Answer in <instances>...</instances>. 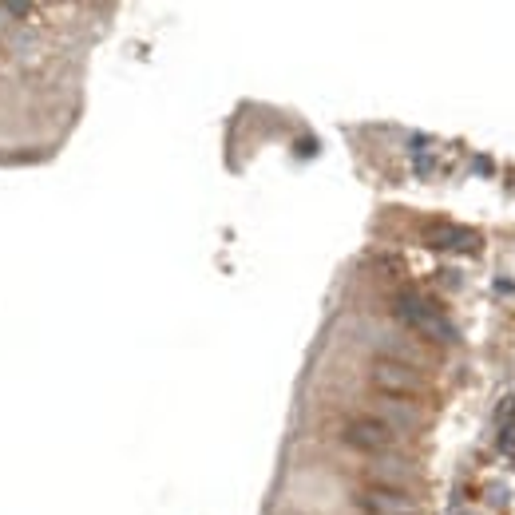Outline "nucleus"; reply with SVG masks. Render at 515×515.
I'll use <instances>...</instances> for the list:
<instances>
[{
	"label": "nucleus",
	"instance_id": "obj_1",
	"mask_svg": "<svg viewBox=\"0 0 515 515\" xmlns=\"http://www.w3.org/2000/svg\"><path fill=\"white\" fill-rule=\"evenodd\" d=\"M393 313L416 329V333H424V337H432V341H444V345H452L456 341V329L436 313V309L428 306L424 298H416V294H397L393 298Z\"/></svg>",
	"mask_w": 515,
	"mask_h": 515
},
{
	"label": "nucleus",
	"instance_id": "obj_2",
	"mask_svg": "<svg viewBox=\"0 0 515 515\" xmlns=\"http://www.w3.org/2000/svg\"><path fill=\"white\" fill-rule=\"evenodd\" d=\"M341 436L353 452H365V456H385L397 448V432L381 416H353Z\"/></svg>",
	"mask_w": 515,
	"mask_h": 515
},
{
	"label": "nucleus",
	"instance_id": "obj_6",
	"mask_svg": "<svg viewBox=\"0 0 515 515\" xmlns=\"http://www.w3.org/2000/svg\"><path fill=\"white\" fill-rule=\"evenodd\" d=\"M381 420H385L393 432H409V428H416L420 412L409 409V405H401V401H385V405H381Z\"/></svg>",
	"mask_w": 515,
	"mask_h": 515
},
{
	"label": "nucleus",
	"instance_id": "obj_7",
	"mask_svg": "<svg viewBox=\"0 0 515 515\" xmlns=\"http://www.w3.org/2000/svg\"><path fill=\"white\" fill-rule=\"evenodd\" d=\"M432 238H436L432 246H468V242H472V234H464V230H448V226H444V230H432Z\"/></svg>",
	"mask_w": 515,
	"mask_h": 515
},
{
	"label": "nucleus",
	"instance_id": "obj_4",
	"mask_svg": "<svg viewBox=\"0 0 515 515\" xmlns=\"http://www.w3.org/2000/svg\"><path fill=\"white\" fill-rule=\"evenodd\" d=\"M357 508L365 515H409L412 500L401 488H381V484H373V488L357 492Z\"/></svg>",
	"mask_w": 515,
	"mask_h": 515
},
{
	"label": "nucleus",
	"instance_id": "obj_3",
	"mask_svg": "<svg viewBox=\"0 0 515 515\" xmlns=\"http://www.w3.org/2000/svg\"><path fill=\"white\" fill-rule=\"evenodd\" d=\"M373 385H377V393H385L389 401H397V397H416L420 393V377H416V369L412 365H401V361H373Z\"/></svg>",
	"mask_w": 515,
	"mask_h": 515
},
{
	"label": "nucleus",
	"instance_id": "obj_5",
	"mask_svg": "<svg viewBox=\"0 0 515 515\" xmlns=\"http://www.w3.org/2000/svg\"><path fill=\"white\" fill-rule=\"evenodd\" d=\"M369 480L381 484V488H401L409 480V460L397 456V452H385V456H373L369 464Z\"/></svg>",
	"mask_w": 515,
	"mask_h": 515
}]
</instances>
